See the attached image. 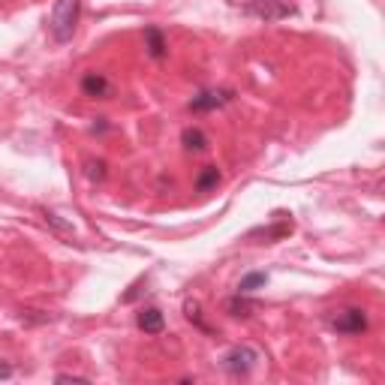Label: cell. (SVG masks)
I'll return each mask as SVG.
<instances>
[{"instance_id":"obj_1","label":"cell","mask_w":385,"mask_h":385,"mask_svg":"<svg viewBox=\"0 0 385 385\" xmlns=\"http://www.w3.org/2000/svg\"><path fill=\"white\" fill-rule=\"evenodd\" d=\"M81 15V0H57L52 19H48V30H52L54 43H70L76 34V24Z\"/></svg>"},{"instance_id":"obj_2","label":"cell","mask_w":385,"mask_h":385,"mask_svg":"<svg viewBox=\"0 0 385 385\" xmlns=\"http://www.w3.org/2000/svg\"><path fill=\"white\" fill-rule=\"evenodd\" d=\"M256 364H259V352L253 346H235L220 358V367H223L229 376H247Z\"/></svg>"},{"instance_id":"obj_3","label":"cell","mask_w":385,"mask_h":385,"mask_svg":"<svg viewBox=\"0 0 385 385\" xmlns=\"http://www.w3.org/2000/svg\"><path fill=\"white\" fill-rule=\"evenodd\" d=\"M329 325L337 334H364L367 331V313L362 307H340L329 316Z\"/></svg>"},{"instance_id":"obj_4","label":"cell","mask_w":385,"mask_h":385,"mask_svg":"<svg viewBox=\"0 0 385 385\" xmlns=\"http://www.w3.org/2000/svg\"><path fill=\"white\" fill-rule=\"evenodd\" d=\"M232 96L235 94L223 91V87H205V91H199L190 100V112H214V109H220V105H226Z\"/></svg>"},{"instance_id":"obj_5","label":"cell","mask_w":385,"mask_h":385,"mask_svg":"<svg viewBox=\"0 0 385 385\" xmlns=\"http://www.w3.org/2000/svg\"><path fill=\"white\" fill-rule=\"evenodd\" d=\"M247 12L256 15V19H265V21H280L292 12V6L280 3V0H253L247 6Z\"/></svg>"},{"instance_id":"obj_6","label":"cell","mask_w":385,"mask_h":385,"mask_svg":"<svg viewBox=\"0 0 385 385\" xmlns=\"http://www.w3.org/2000/svg\"><path fill=\"white\" fill-rule=\"evenodd\" d=\"M81 94L91 96V100H109V96L114 94V87L103 72H87V76L81 79Z\"/></svg>"},{"instance_id":"obj_7","label":"cell","mask_w":385,"mask_h":385,"mask_svg":"<svg viewBox=\"0 0 385 385\" xmlns=\"http://www.w3.org/2000/svg\"><path fill=\"white\" fill-rule=\"evenodd\" d=\"M138 329H142L145 334H160L163 329H166V319H163V310L157 307H145L142 313H138Z\"/></svg>"},{"instance_id":"obj_8","label":"cell","mask_w":385,"mask_h":385,"mask_svg":"<svg viewBox=\"0 0 385 385\" xmlns=\"http://www.w3.org/2000/svg\"><path fill=\"white\" fill-rule=\"evenodd\" d=\"M145 48L154 61H163V57H166V37H163V30L154 28V24L145 28Z\"/></svg>"},{"instance_id":"obj_9","label":"cell","mask_w":385,"mask_h":385,"mask_svg":"<svg viewBox=\"0 0 385 385\" xmlns=\"http://www.w3.org/2000/svg\"><path fill=\"white\" fill-rule=\"evenodd\" d=\"M181 145H184V151H190V154H202V151H208V136H205L199 127H187L181 133Z\"/></svg>"},{"instance_id":"obj_10","label":"cell","mask_w":385,"mask_h":385,"mask_svg":"<svg viewBox=\"0 0 385 385\" xmlns=\"http://www.w3.org/2000/svg\"><path fill=\"white\" fill-rule=\"evenodd\" d=\"M217 184H220V169L217 166H205L199 171V178H196V193H208V190H214Z\"/></svg>"},{"instance_id":"obj_11","label":"cell","mask_w":385,"mask_h":385,"mask_svg":"<svg viewBox=\"0 0 385 385\" xmlns=\"http://www.w3.org/2000/svg\"><path fill=\"white\" fill-rule=\"evenodd\" d=\"M265 283H268V274H262V271H250V274H244V277H241L238 292H241V295H253L256 289H262Z\"/></svg>"},{"instance_id":"obj_12","label":"cell","mask_w":385,"mask_h":385,"mask_svg":"<svg viewBox=\"0 0 385 385\" xmlns=\"http://www.w3.org/2000/svg\"><path fill=\"white\" fill-rule=\"evenodd\" d=\"M43 217H45V223L52 226L57 235H61V238H67V241H72V238H76V232H72V226H67V223H63V220L57 217L54 211H43Z\"/></svg>"},{"instance_id":"obj_13","label":"cell","mask_w":385,"mask_h":385,"mask_svg":"<svg viewBox=\"0 0 385 385\" xmlns=\"http://www.w3.org/2000/svg\"><path fill=\"white\" fill-rule=\"evenodd\" d=\"M226 307H229V313H232V316H250V310L256 307V304H250V301H244V295L238 292L232 301H229Z\"/></svg>"},{"instance_id":"obj_14","label":"cell","mask_w":385,"mask_h":385,"mask_svg":"<svg viewBox=\"0 0 385 385\" xmlns=\"http://www.w3.org/2000/svg\"><path fill=\"white\" fill-rule=\"evenodd\" d=\"M184 313H187V319H190V322L199 325L202 331H208V325L202 322V313H199V304H196V301H187V304H184Z\"/></svg>"},{"instance_id":"obj_15","label":"cell","mask_w":385,"mask_h":385,"mask_svg":"<svg viewBox=\"0 0 385 385\" xmlns=\"http://www.w3.org/2000/svg\"><path fill=\"white\" fill-rule=\"evenodd\" d=\"M87 178H91V181H103V178H105V163L103 160H91V163H87Z\"/></svg>"},{"instance_id":"obj_16","label":"cell","mask_w":385,"mask_h":385,"mask_svg":"<svg viewBox=\"0 0 385 385\" xmlns=\"http://www.w3.org/2000/svg\"><path fill=\"white\" fill-rule=\"evenodd\" d=\"M57 382H87L85 376H70V373H57Z\"/></svg>"}]
</instances>
